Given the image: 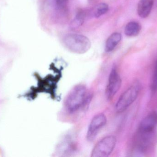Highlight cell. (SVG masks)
<instances>
[{"mask_svg":"<svg viewBox=\"0 0 157 157\" xmlns=\"http://www.w3.org/2000/svg\"><path fill=\"white\" fill-rule=\"evenodd\" d=\"M154 5V0H140L137 5V12L143 18H147L151 13Z\"/></svg>","mask_w":157,"mask_h":157,"instance_id":"8","label":"cell"},{"mask_svg":"<svg viewBox=\"0 0 157 157\" xmlns=\"http://www.w3.org/2000/svg\"><path fill=\"white\" fill-rule=\"evenodd\" d=\"M109 6L107 4L102 3L96 6L94 9V15L96 18H99L105 14L109 11Z\"/></svg>","mask_w":157,"mask_h":157,"instance_id":"12","label":"cell"},{"mask_svg":"<svg viewBox=\"0 0 157 157\" xmlns=\"http://www.w3.org/2000/svg\"><path fill=\"white\" fill-rule=\"evenodd\" d=\"M121 35L120 33L115 32L110 35L106 41L105 45L106 52H110L112 51L121 40Z\"/></svg>","mask_w":157,"mask_h":157,"instance_id":"10","label":"cell"},{"mask_svg":"<svg viewBox=\"0 0 157 157\" xmlns=\"http://www.w3.org/2000/svg\"><path fill=\"white\" fill-rule=\"evenodd\" d=\"M89 98L88 90L83 85L74 88L67 96L65 100L66 110L70 113L78 111L86 104Z\"/></svg>","mask_w":157,"mask_h":157,"instance_id":"1","label":"cell"},{"mask_svg":"<svg viewBox=\"0 0 157 157\" xmlns=\"http://www.w3.org/2000/svg\"><path fill=\"white\" fill-rule=\"evenodd\" d=\"M107 121V117L102 113H98L92 118L87 132L88 141L92 142L95 140L100 130L106 125Z\"/></svg>","mask_w":157,"mask_h":157,"instance_id":"5","label":"cell"},{"mask_svg":"<svg viewBox=\"0 0 157 157\" xmlns=\"http://www.w3.org/2000/svg\"><path fill=\"white\" fill-rule=\"evenodd\" d=\"M85 16H86V14L84 11L82 10L78 11L75 16V18L71 23V27L73 28H76L81 26L84 23Z\"/></svg>","mask_w":157,"mask_h":157,"instance_id":"11","label":"cell"},{"mask_svg":"<svg viewBox=\"0 0 157 157\" xmlns=\"http://www.w3.org/2000/svg\"><path fill=\"white\" fill-rule=\"evenodd\" d=\"M142 26L138 22L131 21L125 26L124 33L127 37H133L138 36L140 33Z\"/></svg>","mask_w":157,"mask_h":157,"instance_id":"9","label":"cell"},{"mask_svg":"<svg viewBox=\"0 0 157 157\" xmlns=\"http://www.w3.org/2000/svg\"><path fill=\"white\" fill-rule=\"evenodd\" d=\"M140 90L139 83L136 82L120 96L115 105L117 112H121L129 108L137 98Z\"/></svg>","mask_w":157,"mask_h":157,"instance_id":"3","label":"cell"},{"mask_svg":"<svg viewBox=\"0 0 157 157\" xmlns=\"http://www.w3.org/2000/svg\"><path fill=\"white\" fill-rule=\"evenodd\" d=\"M151 88L153 92H156L157 91V61L155 66V71L153 75Z\"/></svg>","mask_w":157,"mask_h":157,"instance_id":"13","label":"cell"},{"mask_svg":"<svg viewBox=\"0 0 157 157\" xmlns=\"http://www.w3.org/2000/svg\"><path fill=\"white\" fill-rule=\"evenodd\" d=\"M63 42L70 50L77 53H86L91 46L90 40L86 36L80 34H67L63 39Z\"/></svg>","mask_w":157,"mask_h":157,"instance_id":"2","label":"cell"},{"mask_svg":"<svg viewBox=\"0 0 157 157\" xmlns=\"http://www.w3.org/2000/svg\"><path fill=\"white\" fill-rule=\"evenodd\" d=\"M121 76L116 68L113 67L110 73L106 89V96L108 99H112L116 95L121 88Z\"/></svg>","mask_w":157,"mask_h":157,"instance_id":"6","label":"cell"},{"mask_svg":"<svg viewBox=\"0 0 157 157\" xmlns=\"http://www.w3.org/2000/svg\"><path fill=\"white\" fill-rule=\"evenodd\" d=\"M116 138L109 135L100 140L92 149L91 157H107L112 153L116 144Z\"/></svg>","mask_w":157,"mask_h":157,"instance_id":"4","label":"cell"},{"mask_svg":"<svg viewBox=\"0 0 157 157\" xmlns=\"http://www.w3.org/2000/svg\"><path fill=\"white\" fill-rule=\"evenodd\" d=\"M157 125V112H152L141 122L139 127V132L144 134L153 133Z\"/></svg>","mask_w":157,"mask_h":157,"instance_id":"7","label":"cell"},{"mask_svg":"<svg viewBox=\"0 0 157 157\" xmlns=\"http://www.w3.org/2000/svg\"><path fill=\"white\" fill-rule=\"evenodd\" d=\"M56 6L60 9H64L68 3V0H55Z\"/></svg>","mask_w":157,"mask_h":157,"instance_id":"14","label":"cell"}]
</instances>
